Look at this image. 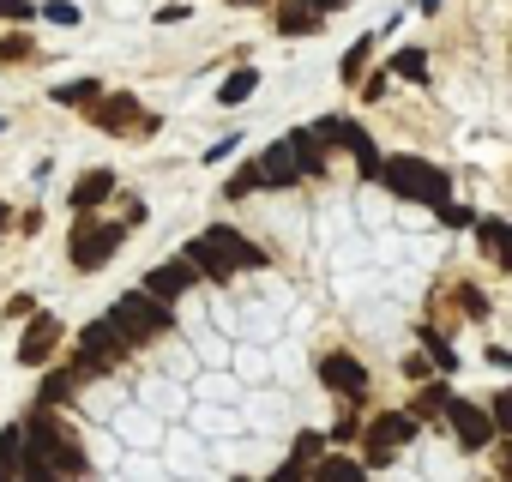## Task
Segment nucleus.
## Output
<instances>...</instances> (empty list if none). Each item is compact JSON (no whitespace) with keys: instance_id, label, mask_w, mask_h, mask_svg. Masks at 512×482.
Returning <instances> with one entry per match:
<instances>
[{"instance_id":"1","label":"nucleus","mask_w":512,"mask_h":482,"mask_svg":"<svg viewBox=\"0 0 512 482\" xmlns=\"http://www.w3.org/2000/svg\"><path fill=\"white\" fill-rule=\"evenodd\" d=\"M380 187H386L392 199H410V205H428V211L452 199V175H446L440 163L416 157V151H398V157H386V163H380Z\"/></svg>"},{"instance_id":"2","label":"nucleus","mask_w":512,"mask_h":482,"mask_svg":"<svg viewBox=\"0 0 512 482\" xmlns=\"http://www.w3.org/2000/svg\"><path fill=\"white\" fill-rule=\"evenodd\" d=\"M139 344L127 338V326L115 320V314H103V320H91V326H79V350H73V374H79V386L85 380H103V374H115L127 356H133Z\"/></svg>"},{"instance_id":"3","label":"nucleus","mask_w":512,"mask_h":482,"mask_svg":"<svg viewBox=\"0 0 512 482\" xmlns=\"http://www.w3.org/2000/svg\"><path fill=\"white\" fill-rule=\"evenodd\" d=\"M79 223H73V235H67V260H73V272H103L109 260H115V248L127 241V223L115 217V223H103L97 211H73Z\"/></svg>"},{"instance_id":"4","label":"nucleus","mask_w":512,"mask_h":482,"mask_svg":"<svg viewBox=\"0 0 512 482\" xmlns=\"http://www.w3.org/2000/svg\"><path fill=\"white\" fill-rule=\"evenodd\" d=\"M109 314L127 326V338H133V344H157V338H169V332H175V308H169V302H157L145 284H139V290H121Z\"/></svg>"},{"instance_id":"5","label":"nucleus","mask_w":512,"mask_h":482,"mask_svg":"<svg viewBox=\"0 0 512 482\" xmlns=\"http://www.w3.org/2000/svg\"><path fill=\"white\" fill-rule=\"evenodd\" d=\"M314 139H320L326 151H332V145L350 151L356 169H362V181H380V163H386V157H380V139H374L362 121H350V115H320V121H314Z\"/></svg>"},{"instance_id":"6","label":"nucleus","mask_w":512,"mask_h":482,"mask_svg":"<svg viewBox=\"0 0 512 482\" xmlns=\"http://www.w3.org/2000/svg\"><path fill=\"white\" fill-rule=\"evenodd\" d=\"M85 115H91L109 139H127V133H157V115H151V109H139V97H133V91H103Z\"/></svg>"},{"instance_id":"7","label":"nucleus","mask_w":512,"mask_h":482,"mask_svg":"<svg viewBox=\"0 0 512 482\" xmlns=\"http://www.w3.org/2000/svg\"><path fill=\"white\" fill-rule=\"evenodd\" d=\"M446 428H452V440H458L464 452H488V446L500 440L494 410H488V404H470L464 392H452V398H446Z\"/></svg>"},{"instance_id":"8","label":"nucleus","mask_w":512,"mask_h":482,"mask_svg":"<svg viewBox=\"0 0 512 482\" xmlns=\"http://www.w3.org/2000/svg\"><path fill=\"white\" fill-rule=\"evenodd\" d=\"M320 386L338 392L344 404H368V392H374L368 362H356L350 350H326V356H320Z\"/></svg>"},{"instance_id":"9","label":"nucleus","mask_w":512,"mask_h":482,"mask_svg":"<svg viewBox=\"0 0 512 482\" xmlns=\"http://www.w3.org/2000/svg\"><path fill=\"white\" fill-rule=\"evenodd\" d=\"M61 338H67V326H61V314H31L25 320V332H19V368H49L55 362V350H61Z\"/></svg>"},{"instance_id":"10","label":"nucleus","mask_w":512,"mask_h":482,"mask_svg":"<svg viewBox=\"0 0 512 482\" xmlns=\"http://www.w3.org/2000/svg\"><path fill=\"white\" fill-rule=\"evenodd\" d=\"M205 241H211V248L235 266V272H266L272 266V254L260 248V241H253V235H241V229H229V223H211V229H199Z\"/></svg>"},{"instance_id":"11","label":"nucleus","mask_w":512,"mask_h":482,"mask_svg":"<svg viewBox=\"0 0 512 482\" xmlns=\"http://www.w3.org/2000/svg\"><path fill=\"white\" fill-rule=\"evenodd\" d=\"M199 284H205V278H199V266H193L187 254H175V260H163V266L145 272V290H151L157 302H169V308H175L187 290H199Z\"/></svg>"},{"instance_id":"12","label":"nucleus","mask_w":512,"mask_h":482,"mask_svg":"<svg viewBox=\"0 0 512 482\" xmlns=\"http://www.w3.org/2000/svg\"><path fill=\"white\" fill-rule=\"evenodd\" d=\"M272 31L302 43V37H320L326 31V13H320V0H278L272 7Z\"/></svg>"},{"instance_id":"13","label":"nucleus","mask_w":512,"mask_h":482,"mask_svg":"<svg viewBox=\"0 0 512 482\" xmlns=\"http://www.w3.org/2000/svg\"><path fill=\"white\" fill-rule=\"evenodd\" d=\"M410 440H422V416L416 410H380L368 428H362V446H410Z\"/></svg>"},{"instance_id":"14","label":"nucleus","mask_w":512,"mask_h":482,"mask_svg":"<svg viewBox=\"0 0 512 482\" xmlns=\"http://www.w3.org/2000/svg\"><path fill=\"white\" fill-rule=\"evenodd\" d=\"M253 163H260V181H266V187H296V181H308V175H302V157H296V145H290V133L272 139Z\"/></svg>"},{"instance_id":"15","label":"nucleus","mask_w":512,"mask_h":482,"mask_svg":"<svg viewBox=\"0 0 512 482\" xmlns=\"http://www.w3.org/2000/svg\"><path fill=\"white\" fill-rule=\"evenodd\" d=\"M109 193H115V169H85V175L73 181L67 205H73V211H97V205H103Z\"/></svg>"},{"instance_id":"16","label":"nucleus","mask_w":512,"mask_h":482,"mask_svg":"<svg viewBox=\"0 0 512 482\" xmlns=\"http://www.w3.org/2000/svg\"><path fill=\"white\" fill-rule=\"evenodd\" d=\"M446 398H452V374H440V380L428 374V380H416V392H410V410H416L422 422H434V416L446 422Z\"/></svg>"},{"instance_id":"17","label":"nucleus","mask_w":512,"mask_h":482,"mask_svg":"<svg viewBox=\"0 0 512 482\" xmlns=\"http://www.w3.org/2000/svg\"><path fill=\"white\" fill-rule=\"evenodd\" d=\"M320 452H326V434H320V428H302V434H296V452H290V464H284L278 476H284V482H302V476H314Z\"/></svg>"},{"instance_id":"18","label":"nucleus","mask_w":512,"mask_h":482,"mask_svg":"<svg viewBox=\"0 0 512 482\" xmlns=\"http://www.w3.org/2000/svg\"><path fill=\"white\" fill-rule=\"evenodd\" d=\"M476 241L488 248V260H494V266H506V272H512V223H506V217H476Z\"/></svg>"},{"instance_id":"19","label":"nucleus","mask_w":512,"mask_h":482,"mask_svg":"<svg viewBox=\"0 0 512 482\" xmlns=\"http://www.w3.org/2000/svg\"><path fill=\"white\" fill-rule=\"evenodd\" d=\"M181 254H187V260L199 266V278H205V284H229V278H235V266H229V260H223V254L211 248V241H205V235H193V241H187V248H181Z\"/></svg>"},{"instance_id":"20","label":"nucleus","mask_w":512,"mask_h":482,"mask_svg":"<svg viewBox=\"0 0 512 482\" xmlns=\"http://www.w3.org/2000/svg\"><path fill=\"white\" fill-rule=\"evenodd\" d=\"M386 73H392V79H410V85H428V49H422V43L392 49V55H386Z\"/></svg>"},{"instance_id":"21","label":"nucleus","mask_w":512,"mask_h":482,"mask_svg":"<svg viewBox=\"0 0 512 482\" xmlns=\"http://www.w3.org/2000/svg\"><path fill=\"white\" fill-rule=\"evenodd\" d=\"M73 386H79V374H73V368H49V374H43V386H37V404H55V410H67V404L79 398Z\"/></svg>"},{"instance_id":"22","label":"nucleus","mask_w":512,"mask_h":482,"mask_svg":"<svg viewBox=\"0 0 512 482\" xmlns=\"http://www.w3.org/2000/svg\"><path fill=\"white\" fill-rule=\"evenodd\" d=\"M253 91H260V67H235V73L217 85V103H223V109H241Z\"/></svg>"},{"instance_id":"23","label":"nucleus","mask_w":512,"mask_h":482,"mask_svg":"<svg viewBox=\"0 0 512 482\" xmlns=\"http://www.w3.org/2000/svg\"><path fill=\"white\" fill-rule=\"evenodd\" d=\"M97 97H103V79H67L49 91V103H61V109H91Z\"/></svg>"},{"instance_id":"24","label":"nucleus","mask_w":512,"mask_h":482,"mask_svg":"<svg viewBox=\"0 0 512 482\" xmlns=\"http://www.w3.org/2000/svg\"><path fill=\"white\" fill-rule=\"evenodd\" d=\"M290 145H296V157H302V175L314 181V175H326V145L314 139V127H296L290 133Z\"/></svg>"},{"instance_id":"25","label":"nucleus","mask_w":512,"mask_h":482,"mask_svg":"<svg viewBox=\"0 0 512 482\" xmlns=\"http://www.w3.org/2000/svg\"><path fill=\"white\" fill-rule=\"evenodd\" d=\"M25 61H43L37 37L31 31H7V37H0V67H25Z\"/></svg>"},{"instance_id":"26","label":"nucleus","mask_w":512,"mask_h":482,"mask_svg":"<svg viewBox=\"0 0 512 482\" xmlns=\"http://www.w3.org/2000/svg\"><path fill=\"white\" fill-rule=\"evenodd\" d=\"M368 55H374V31H368V37H356V43L344 49V61H338V79H344V85H362V73H368Z\"/></svg>"},{"instance_id":"27","label":"nucleus","mask_w":512,"mask_h":482,"mask_svg":"<svg viewBox=\"0 0 512 482\" xmlns=\"http://www.w3.org/2000/svg\"><path fill=\"white\" fill-rule=\"evenodd\" d=\"M19 452H25V422L0 428V476H19Z\"/></svg>"},{"instance_id":"28","label":"nucleus","mask_w":512,"mask_h":482,"mask_svg":"<svg viewBox=\"0 0 512 482\" xmlns=\"http://www.w3.org/2000/svg\"><path fill=\"white\" fill-rule=\"evenodd\" d=\"M422 350H428V362H434L440 374H458V350L446 344V332H434V326H428V332H422Z\"/></svg>"},{"instance_id":"29","label":"nucleus","mask_w":512,"mask_h":482,"mask_svg":"<svg viewBox=\"0 0 512 482\" xmlns=\"http://www.w3.org/2000/svg\"><path fill=\"white\" fill-rule=\"evenodd\" d=\"M266 181H260V163H247V169H235L229 181H223V199H247V193H260Z\"/></svg>"},{"instance_id":"30","label":"nucleus","mask_w":512,"mask_h":482,"mask_svg":"<svg viewBox=\"0 0 512 482\" xmlns=\"http://www.w3.org/2000/svg\"><path fill=\"white\" fill-rule=\"evenodd\" d=\"M452 302H458V314H470V320H488V296H482L476 284H452Z\"/></svg>"},{"instance_id":"31","label":"nucleus","mask_w":512,"mask_h":482,"mask_svg":"<svg viewBox=\"0 0 512 482\" xmlns=\"http://www.w3.org/2000/svg\"><path fill=\"white\" fill-rule=\"evenodd\" d=\"M368 464L362 458H338V452H320V464H314V476H362Z\"/></svg>"},{"instance_id":"32","label":"nucleus","mask_w":512,"mask_h":482,"mask_svg":"<svg viewBox=\"0 0 512 482\" xmlns=\"http://www.w3.org/2000/svg\"><path fill=\"white\" fill-rule=\"evenodd\" d=\"M434 217H440L446 229H476V211H470V205H458V199H446V205H434Z\"/></svg>"},{"instance_id":"33","label":"nucleus","mask_w":512,"mask_h":482,"mask_svg":"<svg viewBox=\"0 0 512 482\" xmlns=\"http://www.w3.org/2000/svg\"><path fill=\"white\" fill-rule=\"evenodd\" d=\"M43 19L61 25V31H73L79 25V7H73V0H43Z\"/></svg>"},{"instance_id":"34","label":"nucleus","mask_w":512,"mask_h":482,"mask_svg":"<svg viewBox=\"0 0 512 482\" xmlns=\"http://www.w3.org/2000/svg\"><path fill=\"white\" fill-rule=\"evenodd\" d=\"M43 7H31V0H0V19H7V25H31Z\"/></svg>"},{"instance_id":"35","label":"nucleus","mask_w":512,"mask_h":482,"mask_svg":"<svg viewBox=\"0 0 512 482\" xmlns=\"http://www.w3.org/2000/svg\"><path fill=\"white\" fill-rule=\"evenodd\" d=\"M235 151H241V133H223V139H217V145H205V163H211V169H217V163H229V157H235Z\"/></svg>"},{"instance_id":"36","label":"nucleus","mask_w":512,"mask_h":482,"mask_svg":"<svg viewBox=\"0 0 512 482\" xmlns=\"http://www.w3.org/2000/svg\"><path fill=\"white\" fill-rule=\"evenodd\" d=\"M428 374H440V368H434V362H428V350L416 344V350L404 356V380H428Z\"/></svg>"},{"instance_id":"37","label":"nucleus","mask_w":512,"mask_h":482,"mask_svg":"<svg viewBox=\"0 0 512 482\" xmlns=\"http://www.w3.org/2000/svg\"><path fill=\"white\" fill-rule=\"evenodd\" d=\"M488 410H494V428H500V434H512V386H506V392H494V398H488Z\"/></svg>"},{"instance_id":"38","label":"nucleus","mask_w":512,"mask_h":482,"mask_svg":"<svg viewBox=\"0 0 512 482\" xmlns=\"http://www.w3.org/2000/svg\"><path fill=\"white\" fill-rule=\"evenodd\" d=\"M326 440H362V422H356V404H350V410H344V416L332 422V434H326Z\"/></svg>"},{"instance_id":"39","label":"nucleus","mask_w":512,"mask_h":482,"mask_svg":"<svg viewBox=\"0 0 512 482\" xmlns=\"http://www.w3.org/2000/svg\"><path fill=\"white\" fill-rule=\"evenodd\" d=\"M386 91H392V73H374V79H368V85H362V103H380V97H386Z\"/></svg>"},{"instance_id":"40","label":"nucleus","mask_w":512,"mask_h":482,"mask_svg":"<svg viewBox=\"0 0 512 482\" xmlns=\"http://www.w3.org/2000/svg\"><path fill=\"white\" fill-rule=\"evenodd\" d=\"M145 217H151V205H145V199H133V193H127V211H121V223H127V229H139V223H145Z\"/></svg>"},{"instance_id":"41","label":"nucleus","mask_w":512,"mask_h":482,"mask_svg":"<svg viewBox=\"0 0 512 482\" xmlns=\"http://www.w3.org/2000/svg\"><path fill=\"white\" fill-rule=\"evenodd\" d=\"M31 314H37V296H13L7 302V320H31Z\"/></svg>"},{"instance_id":"42","label":"nucleus","mask_w":512,"mask_h":482,"mask_svg":"<svg viewBox=\"0 0 512 482\" xmlns=\"http://www.w3.org/2000/svg\"><path fill=\"white\" fill-rule=\"evenodd\" d=\"M187 13H193V7H157V25H181Z\"/></svg>"},{"instance_id":"43","label":"nucleus","mask_w":512,"mask_h":482,"mask_svg":"<svg viewBox=\"0 0 512 482\" xmlns=\"http://www.w3.org/2000/svg\"><path fill=\"white\" fill-rule=\"evenodd\" d=\"M494 464H500V476H512V434H500V458Z\"/></svg>"},{"instance_id":"44","label":"nucleus","mask_w":512,"mask_h":482,"mask_svg":"<svg viewBox=\"0 0 512 482\" xmlns=\"http://www.w3.org/2000/svg\"><path fill=\"white\" fill-rule=\"evenodd\" d=\"M488 362H494V368H512V350H506V344H488Z\"/></svg>"},{"instance_id":"45","label":"nucleus","mask_w":512,"mask_h":482,"mask_svg":"<svg viewBox=\"0 0 512 482\" xmlns=\"http://www.w3.org/2000/svg\"><path fill=\"white\" fill-rule=\"evenodd\" d=\"M13 223H19V217H13V205H7V199H0V235H7Z\"/></svg>"},{"instance_id":"46","label":"nucleus","mask_w":512,"mask_h":482,"mask_svg":"<svg viewBox=\"0 0 512 482\" xmlns=\"http://www.w3.org/2000/svg\"><path fill=\"white\" fill-rule=\"evenodd\" d=\"M344 7H350V0H320V13H326V19H332V13H344Z\"/></svg>"},{"instance_id":"47","label":"nucleus","mask_w":512,"mask_h":482,"mask_svg":"<svg viewBox=\"0 0 512 482\" xmlns=\"http://www.w3.org/2000/svg\"><path fill=\"white\" fill-rule=\"evenodd\" d=\"M416 13H440V0H416Z\"/></svg>"},{"instance_id":"48","label":"nucleus","mask_w":512,"mask_h":482,"mask_svg":"<svg viewBox=\"0 0 512 482\" xmlns=\"http://www.w3.org/2000/svg\"><path fill=\"white\" fill-rule=\"evenodd\" d=\"M229 7H253V0H229Z\"/></svg>"},{"instance_id":"49","label":"nucleus","mask_w":512,"mask_h":482,"mask_svg":"<svg viewBox=\"0 0 512 482\" xmlns=\"http://www.w3.org/2000/svg\"><path fill=\"white\" fill-rule=\"evenodd\" d=\"M0 133H7V121H0Z\"/></svg>"}]
</instances>
